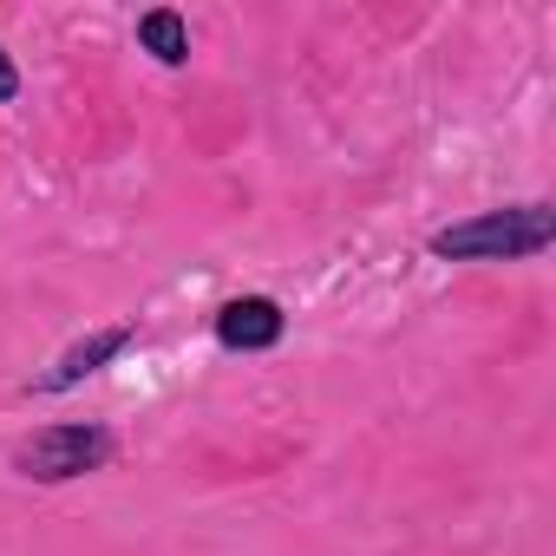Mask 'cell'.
Instances as JSON below:
<instances>
[{
	"mask_svg": "<svg viewBox=\"0 0 556 556\" xmlns=\"http://www.w3.org/2000/svg\"><path fill=\"white\" fill-rule=\"evenodd\" d=\"M549 249H556V203L549 197L471 210V216L439 223L426 236V255L432 262H452V268H504V262H536Z\"/></svg>",
	"mask_w": 556,
	"mask_h": 556,
	"instance_id": "obj_1",
	"label": "cell"
},
{
	"mask_svg": "<svg viewBox=\"0 0 556 556\" xmlns=\"http://www.w3.org/2000/svg\"><path fill=\"white\" fill-rule=\"evenodd\" d=\"M112 458H118V432L105 419H53V426H34L8 452L14 478H27V484H79V478L105 471Z\"/></svg>",
	"mask_w": 556,
	"mask_h": 556,
	"instance_id": "obj_2",
	"label": "cell"
},
{
	"mask_svg": "<svg viewBox=\"0 0 556 556\" xmlns=\"http://www.w3.org/2000/svg\"><path fill=\"white\" fill-rule=\"evenodd\" d=\"M138 348V321H99V328H86L79 341H66L40 374H27V400H60V393H73V387H86L92 374H105V367H118L125 354Z\"/></svg>",
	"mask_w": 556,
	"mask_h": 556,
	"instance_id": "obj_3",
	"label": "cell"
},
{
	"mask_svg": "<svg viewBox=\"0 0 556 556\" xmlns=\"http://www.w3.org/2000/svg\"><path fill=\"white\" fill-rule=\"evenodd\" d=\"M210 334H216L223 354H275L289 341V308L275 295H262V289H249V295H229L210 315Z\"/></svg>",
	"mask_w": 556,
	"mask_h": 556,
	"instance_id": "obj_4",
	"label": "cell"
},
{
	"mask_svg": "<svg viewBox=\"0 0 556 556\" xmlns=\"http://www.w3.org/2000/svg\"><path fill=\"white\" fill-rule=\"evenodd\" d=\"M131 40H138V53L151 60V66H164V73H184L190 66V21L177 14V8H144L138 14V27H131Z\"/></svg>",
	"mask_w": 556,
	"mask_h": 556,
	"instance_id": "obj_5",
	"label": "cell"
},
{
	"mask_svg": "<svg viewBox=\"0 0 556 556\" xmlns=\"http://www.w3.org/2000/svg\"><path fill=\"white\" fill-rule=\"evenodd\" d=\"M21 86H27V79H21V66H14V53H8V47H0V105H21Z\"/></svg>",
	"mask_w": 556,
	"mask_h": 556,
	"instance_id": "obj_6",
	"label": "cell"
}]
</instances>
